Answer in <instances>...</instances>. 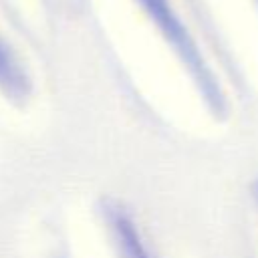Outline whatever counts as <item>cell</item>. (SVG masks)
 I'll list each match as a JSON object with an SVG mask.
<instances>
[{
    "mask_svg": "<svg viewBox=\"0 0 258 258\" xmlns=\"http://www.w3.org/2000/svg\"><path fill=\"white\" fill-rule=\"evenodd\" d=\"M143 4L147 6V10L155 16V20H157L161 26H165L169 32H177V24H175V20L171 18V12H169L165 0H143Z\"/></svg>",
    "mask_w": 258,
    "mask_h": 258,
    "instance_id": "1",
    "label": "cell"
}]
</instances>
